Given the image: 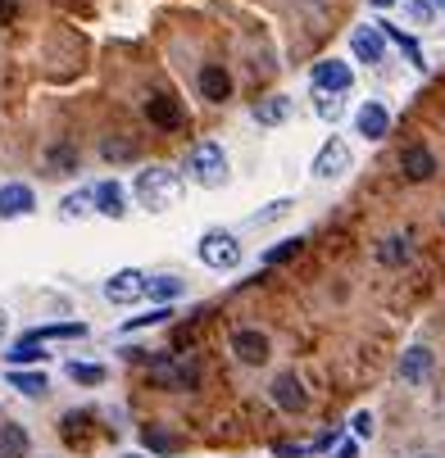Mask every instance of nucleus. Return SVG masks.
Listing matches in <instances>:
<instances>
[{
  "label": "nucleus",
  "mask_w": 445,
  "mask_h": 458,
  "mask_svg": "<svg viewBox=\"0 0 445 458\" xmlns=\"http://www.w3.org/2000/svg\"><path fill=\"white\" fill-rule=\"evenodd\" d=\"M182 195V177L173 173V168H146L141 177H137V200L146 205V209H164V205H173Z\"/></svg>",
  "instance_id": "f257e3e1"
},
{
  "label": "nucleus",
  "mask_w": 445,
  "mask_h": 458,
  "mask_svg": "<svg viewBox=\"0 0 445 458\" xmlns=\"http://www.w3.org/2000/svg\"><path fill=\"white\" fill-rule=\"evenodd\" d=\"M186 173L196 177L201 186H210V191L223 186L227 182V155H223V146L218 141H201L196 150L186 155Z\"/></svg>",
  "instance_id": "f03ea898"
},
{
  "label": "nucleus",
  "mask_w": 445,
  "mask_h": 458,
  "mask_svg": "<svg viewBox=\"0 0 445 458\" xmlns=\"http://www.w3.org/2000/svg\"><path fill=\"white\" fill-rule=\"evenodd\" d=\"M146 368H150V381H159L164 390H196L201 386V368L186 359H173V354H155Z\"/></svg>",
  "instance_id": "7ed1b4c3"
},
{
  "label": "nucleus",
  "mask_w": 445,
  "mask_h": 458,
  "mask_svg": "<svg viewBox=\"0 0 445 458\" xmlns=\"http://www.w3.org/2000/svg\"><path fill=\"white\" fill-rule=\"evenodd\" d=\"M201 259L210 268H218V273H232L236 264H241V241L232 236V232H205L201 236Z\"/></svg>",
  "instance_id": "20e7f679"
},
{
  "label": "nucleus",
  "mask_w": 445,
  "mask_h": 458,
  "mask_svg": "<svg viewBox=\"0 0 445 458\" xmlns=\"http://www.w3.org/2000/svg\"><path fill=\"white\" fill-rule=\"evenodd\" d=\"M309 78H313V91H318V96H346L350 82H355L350 64H341V59H318Z\"/></svg>",
  "instance_id": "39448f33"
},
{
  "label": "nucleus",
  "mask_w": 445,
  "mask_h": 458,
  "mask_svg": "<svg viewBox=\"0 0 445 458\" xmlns=\"http://www.w3.org/2000/svg\"><path fill=\"white\" fill-rule=\"evenodd\" d=\"M146 273H137V268H123V273H114L109 282H105V300L109 304H137V300H146Z\"/></svg>",
  "instance_id": "423d86ee"
},
{
  "label": "nucleus",
  "mask_w": 445,
  "mask_h": 458,
  "mask_svg": "<svg viewBox=\"0 0 445 458\" xmlns=\"http://www.w3.org/2000/svg\"><path fill=\"white\" fill-rule=\"evenodd\" d=\"M232 354H236L241 363H250V368H260V363H269L273 345H269L264 332H254V327H241V332H232Z\"/></svg>",
  "instance_id": "0eeeda50"
},
{
  "label": "nucleus",
  "mask_w": 445,
  "mask_h": 458,
  "mask_svg": "<svg viewBox=\"0 0 445 458\" xmlns=\"http://www.w3.org/2000/svg\"><path fill=\"white\" fill-rule=\"evenodd\" d=\"M269 390H273V404H278L282 413H304V409H309V390H304V381H300L295 372H282Z\"/></svg>",
  "instance_id": "6e6552de"
},
{
  "label": "nucleus",
  "mask_w": 445,
  "mask_h": 458,
  "mask_svg": "<svg viewBox=\"0 0 445 458\" xmlns=\"http://www.w3.org/2000/svg\"><path fill=\"white\" fill-rule=\"evenodd\" d=\"M355 164V155H350V146L346 141H328L323 150H318V159H313V177H323V182H332V177H341L346 168Z\"/></svg>",
  "instance_id": "1a4fd4ad"
},
{
  "label": "nucleus",
  "mask_w": 445,
  "mask_h": 458,
  "mask_svg": "<svg viewBox=\"0 0 445 458\" xmlns=\"http://www.w3.org/2000/svg\"><path fill=\"white\" fill-rule=\"evenodd\" d=\"M32 209H37L32 186H23V182H5V186H0V218H23Z\"/></svg>",
  "instance_id": "9d476101"
},
{
  "label": "nucleus",
  "mask_w": 445,
  "mask_h": 458,
  "mask_svg": "<svg viewBox=\"0 0 445 458\" xmlns=\"http://www.w3.org/2000/svg\"><path fill=\"white\" fill-rule=\"evenodd\" d=\"M146 118H150V127H164V132H177V127L186 123L182 105H177L173 96H164V91L146 100Z\"/></svg>",
  "instance_id": "9b49d317"
},
{
  "label": "nucleus",
  "mask_w": 445,
  "mask_h": 458,
  "mask_svg": "<svg viewBox=\"0 0 445 458\" xmlns=\"http://www.w3.org/2000/svg\"><path fill=\"white\" fill-rule=\"evenodd\" d=\"M400 173L409 182H427V177H436V155L427 146H405L400 150Z\"/></svg>",
  "instance_id": "f8f14e48"
},
{
  "label": "nucleus",
  "mask_w": 445,
  "mask_h": 458,
  "mask_svg": "<svg viewBox=\"0 0 445 458\" xmlns=\"http://www.w3.org/2000/svg\"><path fill=\"white\" fill-rule=\"evenodd\" d=\"M432 350L427 345H409L405 354H400V381H409V386H423L427 377H432Z\"/></svg>",
  "instance_id": "ddd939ff"
},
{
  "label": "nucleus",
  "mask_w": 445,
  "mask_h": 458,
  "mask_svg": "<svg viewBox=\"0 0 445 458\" xmlns=\"http://www.w3.org/2000/svg\"><path fill=\"white\" fill-rule=\"evenodd\" d=\"M355 123H359V137H368V141H381L391 132V114H387V105H377V100H368Z\"/></svg>",
  "instance_id": "4468645a"
},
{
  "label": "nucleus",
  "mask_w": 445,
  "mask_h": 458,
  "mask_svg": "<svg viewBox=\"0 0 445 458\" xmlns=\"http://www.w3.org/2000/svg\"><path fill=\"white\" fill-rule=\"evenodd\" d=\"M350 50H355L364 64H381V55H387V37H381L377 23H368V28H359V32L350 37Z\"/></svg>",
  "instance_id": "2eb2a0df"
},
{
  "label": "nucleus",
  "mask_w": 445,
  "mask_h": 458,
  "mask_svg": "<svg viewBox=\"0 0 445 458\" xmlns=\"http://www.w3.org/2000/svg\"><path fill=\"white\" fill-rule=\"evenodd\" d=\"M201 96L214 100V105H223L232 96V78H227L223 64H205V69H201Z\"/></svg>",
  "instance_id": "dca6fc26"
},
{
  "label": "nucleus",
  "mask_w": 445,
  "mask_h": 458,
  "mask_svg": "<svg viewBox=\"0 0 445 458\" xmlns=\"http://www.w3.org/2000/svg\"><path fill=\"white\" fill-rule=\"evenodd\" d=\"M291 109H295L291 96H269V100L254 105V123H260V127H282L291 118Z\"/></svg>",
  "instance_id": "f3484780"
},
{
  "label": "nucleus",
  "mask_w": 445,
  "mask_h": 458,
  "mask_svg": "<svg viewBox=\"0 0 445 458\" xmlns=\"http://www.w3.org/2000/svg\"><path fill=\"white\" fill-rule=\"evenodd\" d=\"M96 214H105V218H123L127 214V191L118 182H100L96 186Z\"/></svg>",
  "instance_id": "a211bd4d"
},
{
  "label": "nucleus",
  "mask_w": 445,
  "mask_h": 458,
  "mask_svg": "<svg viewBox=\"0 0 445 458\" xmlns=\"http://www.w3.org/2000/svg\"><path fill=\"white\" fill-rule=\"evenodd\" d=\"M414 259V241L409 236H387L377 245V264H387V268H405Z\"/></svg>",
  "instance_id": "6ab92c4d"
},
{
  "label": "nucleus",
  "mask_w": 445,
  "mask_h": 458,
  "mask_svg": "<svg viewBox=\"0 0 445 458\" xmlns=\"http://www.w3.org/2000/svg\"><path fill=\"white\" fill-rule=\"evenodd\" d=\"M87 336V322H55V327H37V332H28V341L46 345V341H82Z\"/></svg>",
  "instance_id": "aec40b11"
},
{
  "label": "nucleus",
  "mask_w": 445,
  "mask_h": 458,
  "mask_svg": "<svg viewBox=\"0 0 445 458\" xmlns=\"http://www.w3.org/2000/svg\"><path fill=\"white\" fill-rule=\"evenodd\" d=\"M28 431L19 422H0V458H28Z\"/></svg>",
  "instance_id": "412c9836"
},
{
  "label": "nucleus",
  "mask_w": 445,
  "mask_h": 458,
  "mask_svg": "<svg viewBox=\"0 0 445 458\" xmlns=\"http://www.w3.org/2000/svg\"><path fill=\"white\" fill-rule=\"evenodd\" d=\"M10 386H14V390H23L28 400H41L46 390H50L46 372H23V368H14V372H10Z\"/></svg>",
  "instance_id": "4be33fe9"
},
{
  "label": "nucleus",
  "mask_w": 445,
  "mask_h": 458,
  "mask_svg": "<svg viewBox=\"0 0 445 458\" xmlns=\"http://www.w3.org/2000/svg\"><path fill=\"white\" fill-rule=\"evenodd\" d=\"M141 445H146L150 454H177V449H182V440H177L173 431H164V427H146V431H141Z\"/></svg>",
  "instance_id": "5701e85b"
},
{
  "label": "nucleus",
  "mask_w": 445,
  "mask_h": 458,
  "mask_svg": "<svg viewBox=\"0 0 445 458\" xmlns=\"http://www.w3.org/2000/svg\"><path fill=\"white\" fill-rule=\"evenodd\" d=\"M96 200V191H78V195H64L59 200V218H82V214H91L87 205Z\"/></svg>",
  "instance_id": "b1692460"
},
{
  "label": "nucleus",
  "mask_w": 445,
  "mask_h": 458,
  "mask_svg": "<svg viewBox=\"0 0 445 458\" xmlns=\"http://www.w3.org/2000/svg\"><path fill=\"white\" fill-rule=\"evenodd\" d=\"M146 295L159 300V304H168V300L182 295V282H177V277H150V282H146Z\"/></svg>",
  "instance_id": "393cba45"
},
{
  "label": "nucleus",
  "mask_w": 445,
  "mask_h": 458,
  "mask_svg": "<svg viewBox=\"0 0 445 458\" xmlns=\"http://www.w3.org/2000/svg\"><path fill=\"white\" fill-rule=\"evenodd\" d=\"M300 245H304L300 236H287V241H278V245H273V250L264 254V264H269V268H278V264H287V259H295V254H300Z\"/></svg>",
  "instance_id": "a878e982"
},
{
  "label": "nucleus",
  "mask_w": 445,
  "mask_h": 458,
  "mask_svg": "<svg viewBox=\"0 0 445 458\" xmlns=\"http://www.w3.org/2000/svg\"><path fill=\"white\" fill-rule=\"evenodd\" d=\"M5 359H10L14 368H23V363H41L46 354H41V345H37V341H28V336H23V341H19V345L5 354Z\"/></svg>",
  "instance_id": "bb28decb"
},
{
  "label": "nucleus",
  "mask_w": 445,
  "mask_h": 458,
  "mask_svg": "<svg viewBox=\"0 0 445 458\" xmlns=\"http://www.w3.org/2000/svg\"><path fill=\"white\" fill-rule=\"evenodd\" d=\"M69 377H73L78 386H100V381H105V368H100V363H78V359H73V363H69Z\"/></svg>",
  "instance_id": "cd10ccee"
},
{
  "label": "nucleus",
  "mask_w": 445,
  "mask_h": 458,
  "mask_svg": "<svg viewBox=\"0 0 445 458\" xmlns=\"http://www.w3.org/2000/svg\"><path fill=\"white\" fill-rule=\"evenodd\" d=\"M313 109H318V118H328V123H341L346 118V100L341 96H318Z\"/></svg>",
  "instance_id": "c85d7f7f"
},
{
  "label": "nucleus",
  "mask_w": 445,
  "mask_h": 458,
  "mask_svg": "<svg viewBox=\"0 0 445 458\" xmlns=\"http://www.w3.org/2000/svg\"><path fill=\"white\" fill-rule=\"evenodd\" d=\"M287 209H295V200H273V205H264L260 214H254V227H269V223L287 218Z\"/></svg>",
  "instance_id": "c756f323"
},
{
  "label": "nucleus",
  "mask_w": 445,
  "mask_h": 458,
  "mask_svg": "<svg viewBox=\"0 0 445 458\" xmlns=\"http://www.w3.org/2000/svg\"><path fill=\"white\" fill-rule=\"evenodd\" d=\"M50 164H55L59 173H78V150H73V146H55V150H50Z\"/></svg>",
  "instance_id": "7c9ffc66"
},
{
  "label": "nucleus",
  "mask_w": 445,
  "mask_h": 458,
  "mask_svg": "<svg viewBox=\"0 0 445 458\" xmlns=\"http://www.w3.org/2000/svg\"><path fill=\"white\" fill-rule=\"evenodd\" d=\"M173 318V309H150L146 318H133L127 322V332H137V327H159V322H168Z\"/></svg>",
  "instance_id": "2f4dec72"
},
{
  "label": "nucleus",
  "mask_w": 445,
  "mask_h": 458,
  "mask_svg": "<svg viewBox=\"0 0 445 458\" xmlns=\"http://www.w3.org/2000/svg\"><path fill=\"white\" fill-rule=\"evenodd\" d=\"M19 19V0H0V28H10Z\"/></svg>",
  "instance_id": "473e14b6"
},
{
  "label": "nucleus",
  "mask_w": 445,
  "mask_h": 458,
  "mask_svg": "<svg viewBox=\"0 0 445 458\" xmlns=\"http://www.w3.org/2000/svg\"><path fill=\"white\" fill-rule=\"evenodd\" d=\"M350 427H355V436H364V440H368V436H372V413H355V422H350Z\"/></svg>",
  "instance_id": "72a5a7b5"
},
{
  "label": "nucleus",
  "mask_w": 445,
  "mask_h": 458,
  "mask_svg": "<svg viewBox=\"0 0 445 458\" xmlns=\"http://www.w3.org/2000/svg\"><path fill=\"white\" fill-rule=\"evenodd\" d=\"M409 14H414L418 23H427V19H432V5H427V0H409Z\"/></svg>",
  "instance_id": "f704fd0d"
},
{
  "label": "nucleus",
  "mask_w": 445,
  "mask_h": 458,
  "mask_svg": "<svg viewBox=\"0 0 445 458\" xmlns=\"http://www.w3.org/2000/svg\"><path fill=\"white\" fill-rule=\"evenodd\" d=\"M127 155H133V150H127V146H114V141L105 146V159H127Z\"/></svg>",
  "instance_id": "c9c22d12"
},
{
  "label": "nucleus",
  "mask_w": 445,
  "mask_h": 458,
  "mask_svg": "<svg viewBox=\"0 0 445 458\" xmlns=\"http://www.w3.org/2000/svg\"><path fill=\"white\" fill-rule=\"evenodd\" d=\"M304 449H309V445H278V454H282V458H291V454H304Z\"/></svg>",
  "instance_id": "e433bc0d"
},
{
  "label": "nucleus",
  "mask_w": 445,
  "mask_h": 458,
  "mask_svg": "<svg viewBox=\"0 0 445 458\" xmlns=\"http://www.w3.org/2000/svg\"><path fill=\"white\" fill-rule=\"evenodd\" d=\"M5 332H10V318H5V309H0V341H5Z\"/></svg>",
  "instance_id": "4c0bfd02"
},
{
  "label": "nucleus",
  "mask_w": 445,
  "mask_h": 458,
  "mask_svg": "<svg viewBox=\"0 0 445 458\" xmlns=\"http://www.w3.org/2000/svg\"><path fill=\"white\" fill-rule=\"evenodd\" d=\"M372 5H377V10H387V5H396V0H372Z\"/></svg>",
  "instance_id": "58836bf2"
},
{
  "label": "nucleus",
  "mask_w": 445,
  "mask_h": 458,
  "mask_svg": "<svg viewBox=\"0 0 445 458\" xmlns=\"http://www.w3.org/2000/svg\"><path fill=\"white\" fill-rule=\"evenodd\" d=\"M432 10H441V14H445V0H432Z\"/></svg>",
  "instance_id": "ea45409f"
},
{
  "label": "nucleus",
  "mask_w": 445,
  "mask_h": 458,
  "mask_svg": "<svg viewBox=\"0 0 445 458\" xmlns=\"http://www.w3.org/2000/svg\"><path fill=\"white\" fill-rule=\"evenodd\" d=\"M123 458H141V454H123Z\"/></svg>",
  "instance_id": "a19ab883"
},
{
  "label": "nucleus",
  "mask_w": 445,
  "mask_h": 458,
  "mask_svg": "<svg viewBox=\"0 0 445 458\" xmlns=\"http://www.w3.org/2000/svg\"><path fill=\"white\" fill-rule=\"evenodd\" d=\"M423 458H432V454H423Z\"/></svg>",
  "instance_id": "79ce46f5"
}]
</instances>
